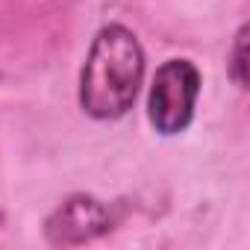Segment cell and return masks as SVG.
Masks as SVG:
<instances>
[{
	"label": "cell",
	"instance_id": "cell-1",
	"mask_svg": "<svg viewBox=\"0 0 250 250\" xmlns=\"http://www.w3.org/2000/svg\"><path fill=\"white\" fill-rule=\"evenodd\" d=\"M142 74H145V56L136 36L118 24L103 27L83 68V85H80L83 109L94 118L124 115L136 100Z\"/></svg>",
	"mask_w": 250,
	"mask_h": 250
},
{
	"label": "cell",
	"instance_id": "cell-2",
	"mask_svg": "<svg viewBox=\"0 0 250 250\" xmlns=\"http://www.w3.org/2000/svg\"><path fill=\"white\" fill-rule=\"evenodd\" d=\"M200 91V74L186 59H171L156 71L150 88V121L165 136L180 133L191 121L194 100Z\"/></svg>",
	"mask_w": 250,
	"mask_h": 250
},
{
	"label": "cell",
	"instance_id": "cell-3",
	"mask_svg": "<svg viewBox=\"0 0 250 250\" xmlns=\"http://www.w3.org/2000/svg\"><path fill=\"white\" fill-rule=\"evenodd\" d=\"M106 227V212L91 197H74L68 200L56 218L50 221V235L56 241H83Z\"/></svg>",
	"mask_w": 250,
	"mask_h": 250
},
{
	"label": "cell",
	"instance_id": "cell-4",
	"mask_svg": "<svg viewBox=\"0 0 250 250\" xmlns=\"http://www.w3.org/2000/svg\"><path fill=\"white\" fill-rule=\"evenodd\" d=\"M244 44H247V30L238 33V42H235V62H232V68H235V80H238L241 85L247 83V53H244Z\"/></svg>",
	"mask_w": 250,
	"mask_h": 250
}]
</instances>
